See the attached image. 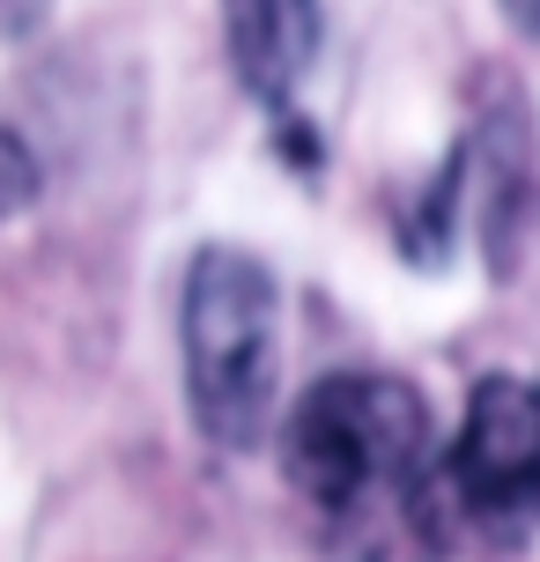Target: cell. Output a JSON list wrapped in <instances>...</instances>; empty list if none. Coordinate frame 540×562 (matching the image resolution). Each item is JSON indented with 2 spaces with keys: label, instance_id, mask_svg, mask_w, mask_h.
<instances>
[{
  "label": "cell",
  "instance_id": "obj_1",
  "mask_svg": "<svg viewBox=\"0 0 540 562\" xmlns=\"http://www.w3.org/2000/svg\"><path fill=\"white\" fill-rule=\"evenodd\" d=\"M185 400L207 445L245 451L282 407V289L245 245H200L178 296Z\"/></svg>",
  "mask_w": 540,
  "mask_h": 562
},
{
  "label": "cell",
  "instance_id": "obj_2",
  "mask_svg": "<svg viewBox=\"0 0 540 562\" xmlns=\"http://www.w3.org/2000/svg\"><path fill=\"white\" fill-rule=\"evenodd\" d=\"M429 459V407L407 378L341 370L318 378L282 422V467L326 518H363L415 496Z\"/></svg>",
  "mask_w": 540,
  "mask_h": 562
},
{
  "label": "cell",
  "instance_id": "obj_3",
  "mask_svg": "<svg viewBox=\"0 0 540 562\" xmlns=\"http://www.w3.org/2000/svg\"><path fill=\"white\" fill-rule=\"evenodd\" d=\"M452 496L488 526H518L540 510V385L482 378L452 437Z\"/></svg>",
  "mask_w": 540,
  "mask_h": 562
},
{
  "label": "cell",
  "instance_id": "obj_4",
  "mask_svg": "<svg viewBox=\"0 0 540 562\" xmlns=\"http://www.w3.org/2000/svg\"><path fill=\"white\" fill-rule=\"evenodd\" d=\"M318 37H326L318 0H223L229 67L274 112H289V97L304 89V75H312V59H318Z\"/></svg>",
  "mask_w": 540,
  "mask_h": 562
},
{
  "label": "cell",
  "instance_id": "obj_5",
  "mask_svg": "<svg viewBox=\"0 0 540 562\" xmlns=\"http://www.w3.org/2000/svg\"><path fill=\"white\" fill-rule=\"evenodd\" d=\"M459 164V223L488 245V267L504 274L511 267V229H518V200L533 186V156H526V134H518L511 112H488L466 148L452 156Z\"/></svg>",
  "mask_w": 540,
  "mask_h": 562
},
{
  "label": "cell",
  "instance_id": "obj_6",
  "mask_svg": "<svg viewBox=\"0 0 540 562\" xmlns=\"http://www.w3.org/2000/svg\"><path fill=\"white\" fill-rule=\"evenodd\" d=\"M30 200H37V156H30L23 134L0 126V215H15V207H30Z\"/></svg>",
  "mask_w": 540,
  "mask_h": 562
},
{
  "label": "cell",
  "instance_id": "obj_7",
  "mask_svg": "<svg viewBox=\"0 0 540 562\" xmlns=\"http://www.w3.org/2000/svg\"><path fill=\"white\" fill-rule=\"evenodd\" d=\"M53 15V0H0V37H23Z\"/></svg>",
  "mask_w": 540,
  "mask_h": 562
},
{
  "label": "cell",
  "instance_id": "obj_8",
  "mask_svg": "<svg viewBox=\"0 0 540 562\" xmlns=\"http://www.w3.org/2000/svg\"><path fill=\"white\" fill-rule=\"evenodd\" d=\"M504 23H511L518 37H540V0H504Z\"/></svg>",
  "mask_w": 540,
  "mask_h": 562
}]
</instances>
